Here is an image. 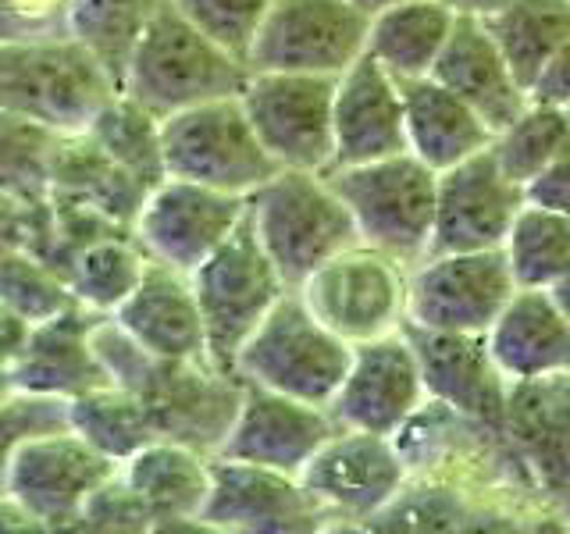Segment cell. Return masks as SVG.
Listing matches in <instances>:
<instances>
[{
  "mask_svg": "<svg viewBox=\"0 0 570 534\" xmlns=\"http://www.w3.org/2000/svg\"><path fill=\"white\" fill-rule=\"evenodd\" d=\"M94 349L115 385L136 392L150 409L157 438L183 442L196 453L218 456L236 409L243 378L214 360H160L147 353L115 317H97Z\"/></svg>",
  "mask_w": 570,
  "mask_h": 534,
  "instance_id": "6da1fadb",
  "label": "cell"
},
{
  "mask_svg": "<svg viewBox=\"0 0 570 534\" xmlns=\"http://www.w3.org/2000/svg\"><path fill=\"white\" fill-rule=\"evenodd\" d=\"M115 93L111 71L65 29L0 40V111L76 136Z\"/></svg>",
  "mask_w": 570,
  "mask_h": 534,
  "instance_id": "7a4b0ae2",
  "label": "cell"
},
{
  "mask_svg": "<svg viewBox=\"0 0 570 534\" xmlns=\"http://www.w3.org/2000/svg\"><path fill=\"white\" fill-rule=\"evenodd\" d=\"M246 79V61L210 40L171 0H160L129 53L118 93L147 107L154 118H168L218 97H239Z\"/></svg>",
  "mask_w": 570,
  "mask_h": 534,
  "instance_id": "3957f363",
  "label": "cell"
},
{
  "mask_svg": "<svg viewBox=\"0 0 570 534\" xmlns=\"http://www.w3.org/2000/svg\"><path fill=\"white\" fill-rule=\"evenodd\" d=\"M249 221L289 289H299L321 264L361 243V231L325 171L278 168L249 192Z\"/></svg>",
  "mask_w": 570,
  "mask_h": 534,
  "instance_id": "277c9868",
  "label": "cell"
},
{
  "mask_svg": "<svg viewBox=\"0 0 570 534\" xmlns=\"http://www.w3.org/2000/svg\"><path fill=\"white\" fill-rule=\"evenodd\" d=\"M353 360V346L321 325L296 289L285 293L236 356V374L249 385L328 406Z\"/></svg>",
  "mask_w": 570,
  "mask_h": 534,
  "instance_id": "5b68a950",
  "label": "cell"
},
{
  "mask_svg": "<svg viewBox=\"0 0 570 534\" xmlns=\"http://www.w3.org/2000/svg\"><path fill=\"white\" fill-rule=\"evenodd\" d=\"M343 196L361 243H371L414 267L428 257L435 228L439 171L410 150L367 160V165L325 171Z\"/></svg>",
  "mask_w": 570,
  "mask_h": 534,
  "instance_id": "8992f818",
  "label": "cell"
},
{
  "mask_svg": "<svg viewBox=\"0 0 570 534\" xmlns=\"http://www.w3.org/2000/svg\"><path fill=\"white\" fill-rule=\"evenodd\" d=\"M189 278L196 303H200L210 360L222 370L236 374V356L243 343L254 335L267 310L289 293L275 260L267 257V249L257 239V228L249 221V207L236 231Z\"/></svg>",
  "mask_w": 570,
  "mask_h": 534,
  "instance_id": "52a82bcc",
  "label": "cell"
},
{
  "mask_svg": "<svg viewBox=\"0 0 570 534\" xmlns=\"http://www.w3.org/2000/svg\"><path fill=\"white\" fill-rule=\"evenodd\" d=\"M160 154L171 178L236 196L257 192L278 171L239 97H218L160 118Z\"/></svg>",
  "mask_w": 570,
  "mask_h": 534,
  "instance_id": "ba28073f",
  "label": "cell"
},
{
  "mask_svg": "<svg viewBox=\"0 0 570 534\" xmlns=\"http://www.w3.org/2000/svg\"><path fill=\"white\" fill-rule=\"evenodd\" d=\"M296 293L321 325L361 346L406 325L410 267L379 246L353 243L321 264Z\"/></svg>",
  "mask_w": 570,
  "mask_h": 534,
  "instance_id": "9c48e42d",
  "label": "cell"
},
{
  "mask_svg": "<svg viewBox=\"0 0 570 534\" xmlns=\"http://www.w3.org/2000/svg\"><path fill=\"white\" fill-rule=\"evenodd\" d=\"M513 293L517 281L503 246L428 254L421 264L410 267L406 325L428 332L485 335Z\"/></svg>",
  "mask_w": 570,
  "mask_h": 534,
  "instance_id": "30bf717a",
  "label": "cell"
},
{
  "mask_svg": "<svg viewBox=\"0 0 570 534\" xmlns=\"http://www.w3.org/2000/svg\"><path fill=\"white\" fill-rule=\"evenodd\" d=\"M371 14L353 0H275L246 53L249 71L338 76L367 50Z\"/></svg>",
  "mask_w": 570,
  "mask_h": 534,
  "instance_id": "8fae6325",
  "label": "cell"
},
{
  "mask_svg": "<svg viewBox=\"0 0 570 534\" xmlns=\"http://www.w3.org/2000/svg\"><path fill=\"white\" fill-rule=\"evenodd\" d=\"M264 150L278 168L328 171L335 154L332 136V76H303V71H249L239 93Z\"/></svg>",
  "mask_w": 570,
  "mask_h": 534,
  "instance_id": "7c38bea8",
  "label": "cell"
},
{
  "mask_svg": "<svg viewBox=\"0 0 570 534\" xmlns=\"http://www.w3.org/2000/svg\"><path fill=\"white\" fill-rule=\"evenodd\" d=\"M115 471V459L100 456L71 427H61L18 445L0 492H8L40 531H79L86 498Z\"/></svg>",
  "mask_w": 570,
  "mask_h": 534,
  "instance_id": "4fadbf2b",
  "label": "cell"
},
{
  "mask_svg": "<svg viewBox=\"0 0 570 534\" xmlns=\"http://www.w3.org/2000/svg\"><path fill=\"white\" fill-rule=\"evenodd\" d=\"M406 477L410 467L400 438L353 432V427H338L299 471L303 488L317 498L332 521L382 516L403 495Z\"/></svg>",
  "mask_w": 570,
  "mask_h": 534,
  "instance_id": "5bb4252c",
  "label": "cell"
},
{
  "mask_svg": "<svg viewBox=\"0 0 570 534\" xmlns=\"http://www.w3.org/2000/svg\"><path fill=\"white\" fill-rule=\"evenodd\" d=\"M246 207L249 196L168 175L147 192L132 236L150 254V260L193 275L236 231V225L246 218Z\"/></svg>",
  "mask_w": 570,
  "mask_h": 534,
  "instance_id": "9a60e30c",
  "label": "cell"
},
{
  "mask_svg": "<svg viewBox=\"0 0 570 534\" xmlns=\"http://www.w3.org/2000/svg\"><path fill=\"white\" fill-rule=\"evenodd\" d=\"M424 403L428 388L417 349L410 343V335L400 328L392 335L353 346L350 370L328 409L338 427L400 438L406 424L421 414Z\"/></svg>",
  "mask_w": 570,
  "mask_h": 534,
  "instance_id": "2e32d148",
  "label": "cell"
},
{
  "mask_svg": "<svg viewBox=\"0 0 570 534\" xmlns=\"http://www.w3.org/2000/svg\"><path fill=\"white\" fill-rule=\"evenodd\" d=\"M332 516L303 488L296 474L261 463L210 456V492L200 513L204 531L232 534H303L321 531Z\"/></svg>",
  "mask_w": 570,
  "mask_h": 534,
  "instance_id": "e0dca14e",
  "label": "cell"
},
{
  "mask_svg": "<svg viewBox=\"0 0 570 534\" xmlns=\"http://www.w3.org/2000/svg\"><path fill=\"white\" fill-rule=\"evenodd\" d=\"M524 186L499 168L492 147L463 157L439 171L435 228L428 254H460V249H499L521 210Z\"/></svg>",
  "mask_w": 570,
  "mask_h": 534,
  "instance_id": "ac0fdd59",
  "label": "cell"
},
{
  "mask_svg": "<svg viewBox=\"0 0 570 534\" xmlns=\"http://www.w3.org/2000/svg\"><path fill=\"white\" fill-rule=\"evenodd\" d=\"M338 432L328 406H314L282 392L243 382V403L236 409L218 456L261 463V467L296 474L311 456Z\"/></svg>",
  "mask_w": 570,
  "mask_h": 534,
  "instance_id": "d6986e66",
  "label": "cell"
},
{
  "mask_svg": "<svg viewBox=\"0 0 570 534\" xmlns=\"http://www.w3.org/2000/svg\"><path fill=\"white\" fill-rule=\"evenodd\" d=\"M332 168L367 165L406 150V115L400 79L364 50L346 71L335 76L332 100ZM328 168V171H332Z\"/></svg>",
  "mask_w": 570,
  "mask_h": 534,
  "instance_id": "ffe728a7",
  "label": "cell"
},
{
  "mask_svg": "<svg viewBox=\"0 0 570 534\" xmlns=\"http://www.w3.org/2000/svg\"><path fill=\"white\" fill-rule=\"evenodd\" d=\"M403 332L417 349L428 399L485 427L507 424L510 382L495 367L485 335L428 332L417 325H403Z\"/></svg>",
  "mask_w": 570,
  "mask_h": 534,
  "instance_id": "44dd1931",
  "label": "cell"
},
{
  "mask_svg": "<svg viewBox=\"0 0 570 534\" xmlns=\"http://www.w3.org/2000/svg\"><path fill=\"white\" fill-rule=\"evenodd\" d=\"M107 317L160 360H210L193 278L160 260L147 264L132 296Z\"/></svg>",
  "mask_w": 570,
  "mask_h": 534,
  "instance_id": "7402d4cb",
  "label": "cell"
},
{
  "mask_svg": "<svg viewBox=\"0 0 570 534\" xmlns=\"http://www.w3.org/2000/svg\"><path fill=\"white\" fill-rule=\"evenodd\" d=\"M485 343L510 385L570 374V317L549 289H521L492 320Z\"/></svg>",
  "mask_w": 570,
  "mask_h": 534,
  "instance_id": "603a6c76",
  "label": "cell"
},
{
  "mask_svg": "<svg viewBox=\"0 0 570 534\" xmlns=\"http://www.w3.org/2000/svg\"><path fill=\"white\" fill-rule=\"evenodd\" d=\"M432 79L453 89L463 103H471L492 132L507 129L531 103V93L517 82L485 18L474 14H456V26L432 68Z\"/></svg>",
  "mask_w": 570,
  "mask_h": 534,
  "instance_id": "cb8c5ba5",
  "label": "cell"
},
{
  "mask_svg": "<svg viewBox=\"0 0 570 534\" xmlns=\"http://www.w3.org/2000/svg\"><path fill=\"white\" fill-rule=\"evenodd\" d=\"M94 310L86 307H68L58 317L40 320L29 328V338L18 360L11 367L14 385L32 396H50V399H76L82 392L107 385V370L94 349Z\"/></svg>",
  "mask_w": 570,
  "mask_h": 534,
  "instance_id": "d4e9b609",
  "label": "cell"
},
{
  "mask_svg": "<svg viewBox=\"0 0 570 534\" xmlns=\"http://www.w3.org/2000/svg\"><path fill=\"white\" fill-rule=\"evenodd\" d=\"M121 477L154 516V531L200 527L210 492V456L183 442L154 438L121 463ZM204 531V527H200Z\"/></svg>",
  "mask_w": 570,
  "mask_h": 534,
  "instance_id": "484cf974",
  "label": "cell"
},
{
  "mask_svg": "<svg viewBox=\"0 0 570 534\" xmlns=\"http://www.w3.org/2000/svg\"><path fill=\"white\" fill-rule=\"evenodd\" d=\"M403 115H406V150L428 168L445 171L463 157L492 147V129L471 103H463L439 79H403Z\"/></svg>",
  "mask_w": 570,
  "mask_h": 534,
  "instance_id": "4316f807",
  "label": "cell"
},
{
  "mask_svg": "<svg viewBox=\"0 0 570 534\" xmlns=\"http://www.w3.org/2000/svg\"><path fill=\"white\" fill-rule=\"evenodd\" d=\"M147 186L125 171L89 132L61 136L50 171V200L97 210L125 228H132L139 207L147 200Z\"/></svg>",
  "mask_w": 570,
  "mask_h": 534,
  "instance_id": "83f0119b",
  "label": "cell"
},
{
  "mask_svg": "<svg viewBox=\"0 0 570 534\" xmlns=\"http://www.w3.org/2000/svg\"><path fill=\"white\" fill-rule=\"evenodd\" d=\"M453 26L456 11L445 0H406L371 14L367 53L400 82L432 76Z\"/></svg>",
  "mask_w": 570,
  "mask_h": 534,
  "instance_id": "f1b7e54d",
  "label": "cell"
},
{
  "mask_svg": "<svg viewBox=\"0 0 570 534\" xmlns=\"http://www.w3.org/2000/svg\"><path fill=\"white\" fill-rule=\"evenodd\" d=\"M503 432L557 485H570V374L510 385Z\"/></svg>",
  "mask_w": 570,
  "mask_h": 534,
  "instance_id": "f546056e",
  "label": "cell"
},
{
  "mask_svg": "<svg viewBox=\"0 0 570 534\" xmlns=\"http://www.w3.org/2000/svg\"><path fill=\"white\" fill-rule=\"evenodd\" d=\"M499 50L528 93L542 68L563 43H570V0H507L485 18Z\"/></svg>",
  "mask_w": 570,
  "mask_h": 534,
  "instance_id": "4dcf8cb0",
  "label": "cell"
},
{
  "mask_svg": "<svg viewBox=\"0 0 570 534\" xmlns=\"http://www.w3.org/2000/svg\"><path fill=\"white\" fill-rule=\"evenodd\" d=\"M147 264L150 254L139 246L132 231H111V236H100L82 246L65 267V278L79 307L107 317L132 296Z\"/></svg>",
  "mask_w": 570,
  "mask_h": 534,
  "instance_id": "1f68e13d",
  "label": "cell"
},
{
  "mask_svg": "<svg viewBox=\"0 0 570 534\" xmlns=\"http://www.w3.org/2000/svg\"><path fill=\"white\" fill-rule=\"evenodd\" d=\"M68 427L79 438H86L100 456L115 459L118 467L142 445L157 438L150 409L142 406L136 392L121 388L115 382L97 385L82 396L68 399Z\"/></svg>",
  "mask_w": 570,
  "mask_h": 534,
  "instance_id": "d6a6232c",
  "label": "cell"
},
{
  "mask_svg": "<svg viewBox=\"0 0 570 534\" xmlns=\"http://www.w3.org/2000/svg\"><path fill=\"white\" fill-rule=\"evenodd\" d=\"M157 8L160 0H68L65 32L94 50L97 61L121 86L129 53Z\"/></svg>",
  "mask_w": 570,
  "mask_h": 534,
  "instance_id": "836d02e7",
  "label": "cell"
},
{
  "mask_svg": "<svg viewBox=\"0 0 570 534\" xmlns=\"http://www.w3.org/2000/svg\"><path fill=\"white\" fill-rule=\"evenodd\" d=\"M503 254L521 289H552L570 271V218L524 204L503 239Z\"/></svg>",
  "mask_w": 570,
  "mask_h": 534,
  "instance_id": "e575fe53",
  "label": "cell"
},
{
  "mask_svg": "<svg viewBox=\"0 0 570 534\" xmlns=\"http://www.w3.org/2000/svg\"><path fill=\"white\" fill-rule=\"evenodd\" d=\"M492 154L517 186H528L549 165L570 154V121L563 107L531 100L507 129L492 136Z\"/></svg>",
  "mask_w": 570,
  "mask_h": 534,
  "instance_id": "d590c367",
  "label": "cell"
},
{
  "mask_svg": "<svg viewBox=\"0 0 570 534\" xmlns=\"http://www.w3.org/2000/svg\"><path fill=\"white\" fill-rule=\"evenodd\" d=\"M86 132L147 189L168 178L165 154H160V118H154L147 107H139L125 93L107 100Z\"/></svg>",
  "mask_w": 570,
  "mask_h": 534,
  "instance_id": "8d00e7d4",
  "label": "cell"
},
{
  "mask_svg": "<svg viewBox=\"0 0 570 534\" xmlns=\"http://www.w3.org/2000/svg\"><path fill=\"white\" fill-rule=\"evenodd\" d=\"M61 132L0 111V192L26 204L50 200V171Z\"/></svg>",
  "mask_w": 570,
  "mask_h": 534,
  "instance_id": "74e56055",
  "label": "cell"
},
{
  "mask_svg": "<svg viewBox=\"0 0 570 534\" xmlns=\"http://www.w3.org/2000/svg\"><path fill=\"white\" fill-rule=\"evenodd\" d=\"M0 303L22 317L26 325H40V320L76 307V296H71L68 278L40 254L11 249V254L0 257Z\"/></svg>",
  "mask_w": 570,
  "mask_h": 534,
  "instance_id": "f35d334b",
  "label": "cell"
},
{
  "mask_svg": "<svg viewBox=\"0 0 570 534\" xmlns=\"http://www.w3.org/2000/svg\"><path fill=\"white\" fill-rule=\"evenodd\" d=\"M171 4L200 26L210 40H218L228 53L246 61L249 43L264 26L267 11L275 8V0H171Z\"/></svg>",
  "mask_w": 570,
  "mask_h": 534,
  "instance_id": "ab89813d",
  "label": "cell"
},
{
  "mask_svg": "<svg viewBox=\"0 0 570 534\" xmlns=\"http://www.w3.org/2000/svg\"><path fill=\"white\" fill-rule=\"evenodd\" d=\"M68 427V403L50 396H32V392L18 388L8 403H0V485H4L8 459L22 442L61 432Z\"/></svg>",
  "mask_w": 570,
  "mask_h": 534,
  "instance_id": "60d3db41",
  "label": "cell"
},
{
  "mask_svg": "<svg viewBox=\"0 0 570 534\" xmlns=\"http://www.w3.org/2000/svg\"><path fill=\"white\" fill-rule=\"evenodd\" d=\"M79 531H104V534H147L154 531V516L142 506V498L129 488V481L115 471L86 498Z\"/></svg>",
  "mask_w": 570,
  "mask_h": 534,
  "instance_id": "b9f144b4",
  "label": "cell"
},
{
  "mask_svg": "<svg viewBox=\"0 0 570 534\" xmlns=\"http://www.w3.org/2000/svg\"><path fill=\"white\" fill-rule=\"evenodd\" d=\"M47 228H50V200L26 204L0 192V257L11 254V249H32V254H40Z\"/></svg>",
  "mask_w": 570,
  "mask_h": 534,
  "instance_id": "7bdbcfd3",
  "label": "cell"
},
{
  "mask_svg": "<svg viewBox=\"0 0 570 534\" xmlns=\"http://www.w3.org/2000/svg\"><path fill=\"white\" fill-rule=\"evenodd\" d=\"M68 0H0V40L65 29Z\"/></svg>",
  "mask_w": 570,
  "mask_h": 534,
  "instance_id": "ee69618b",
  "label": "cell"
},
{
  "mask_svg": "<svg viewBox=\"0 0 570 534\" xmlns=\"http://www.w3.org/2000/svg\"><path fill=\"white\" fill-rule=\"evenodd\" d=\"M524 200L570 218V154H563L557 165H549L539 178H531L524 186Z\"/></svg>",
  "mask_w": 570,
  "mask_h": 534,
  "instance_id": "f6af8a7d",
  "label": "cell"
},
{
  "mask_svg": "<svg viewBox=\"0 0 570 534\" xmlns=\"http://www.w3.org/2000/svg\"><path fill=\"white\" fill-rule=\"evenodd\" d=\"M531 100L552 103V107H567L570 103V43H563L552 61L542 68V76L531 86Z\"/></svg>",
  "mask_w": 570,
  "mask_h": 534,
  "instance_id": "bcb514c9",
  "label": "cell"
},
{
  "mask_svg": "<svg viewBox=\"0 0 570 534\" xmlns=\"http://www.w3.org/2000/svg\"><path fill=\"white\" fill-rule=\"evenodd\" d=\"M29 328L22 317L11 314L4 303H0V370H11L14 360H18V353H22L26 346V338H29Z\"/></svg>",
  "mask_w": 570,
  "mask_h": 534,
  "instance_id": "7dc6e473",
  "label": "cell"
},
{
  "mask_svg": "<svg viewBox=\"0 0 570 534\" xmlns=\"http://www.w3.org/2000/svg\"><path fill=\"white\" fill-rule=\"evenodd\" d=\"M456 14H474V18H489L495 14L499 8L507 4V0H445Z\"/></svg>",
  "mask_w": 570,
  "mask_h": 534,
  "instance_id": "c3c4849f",
  "label": "cell"
},
{
  "mask_svg": "<svg viewBox=\"0 0 570 534\" xmlns=\"http://www.w3.org/2000/svg\"><path fill=\"white\" fill-rule=\"evenodd\" d=\"M552 296H557V303H560V307H563V314L570 317V271L557 281V285H552V289H549Z\"/></svg>",
  "mask_w": 570,
  "mask_h": 534,
  "instance_id": "681fc988",
  "label": "cell"
},
{
  "mask_svg": "<svg viewBox=\"0 0 570 534\" xmlns=\"http://www.w3.org/2000/svg\"><path fill=\"white\" fill-rule=\"evenodd\" d=\"M356 8H361L364 14H379L385 8H396V4H406V0H353Z\"/></svg>",
  "mask_w": 570,
  "mask_h": 534,
  "instance_id": "f907efd6",
  "label": "cell"
},
{
  "mask_svg": "<svg viewBox=\"0 0 570 534\" xmlns=\"http://www.w3.org/2000/svg\"><path fill=\"white\" fill-rule=\"evenodd\" d=\"M18 392V385H14V374L11 370H0V403H8L11 396Z\"/></svg>",
  "mask_w": 570,
  "mask_h": 534,
  "instance_id": "816d5d0a",
  "label": "cell"
},
{
  "mask_svg": "<svg viewBox=\"0 0 570 534\" xmlns=\"http://www.w3.org/2000/svg\"><path fill=\"white\" fill-rule=\"evenodd\" d=\"M563 111H567V121H570V103H567V107H563Z\"/></svg>",
  "mask_w": 570,
  "mask_h": 534,
  "instance_id": "f5cc1de1",
  "label": "cell"
}]
</instances>
